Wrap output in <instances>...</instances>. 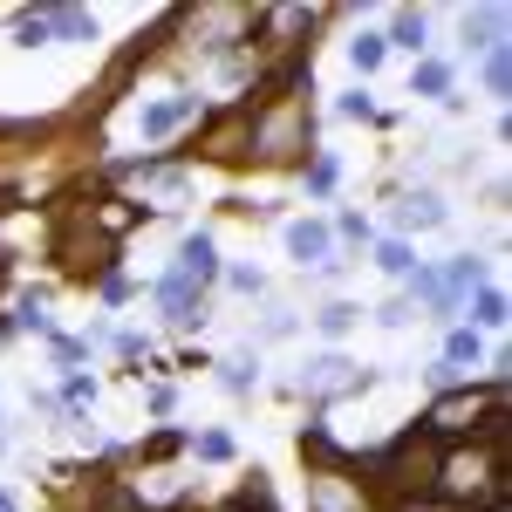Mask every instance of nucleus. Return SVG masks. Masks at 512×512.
Instances as JSON below:
<instances>
[{
    "instance_id": "nucleus-1",
    "label": "nucleus",
    "mask_w": 512,
    "mask_h": 512,
    "mask_svg": "<svg viewBox=\"0 0 512 512\" xmlns=\"http://www.w3.org/2000/svg\"><path fill=\"white\" fill-rule=\"evenodd\" d=\"M431 478L444 499H499L506 492V458H499V444L492 451H451Z\"/></svg>"
},
{
    "instance_id": "nucleus-2",
    "label": "nucleus",
    "mask_w": 512,
    "mask_h": 512,
    "mask_svg": "<svg viewBox=\"0 0 512 512\" xmlns=\"http://www.w3.org/2000/svg\"><path fill=\"white\" fill-rule=\"evenodd\" d=\"M506 410V390L492 383V390H451V396H437L431 403V424L437 437H465V431H485V417H499Z\"/></svg>"
},
{
    "instance_id": "nucleus-3",
    "label": "nucleus",
    "mask_w": 512,
    "mask_h": 512,
    "mask_svg": "<svg viewBox=\"0 0 512 512\" xmlns=\"http://www.w3.org/2000/svg\"><path fill=\"white\" fill-rule=\"evenodd\" d=\"M301 144H308V117H301L294 103H287V110H274V117H260V123H253V151H260V158H294Z\"/></svg>"
},
{
    "instance_id": "nucleus-4",
    "label": "nucleus",
    "mask_w": 512,
    "mask_h": 512,
    "mask_svg": "<svg viewBox=\"0 0 512 512\" xmlns=\"http://www.w3.org/2000/svg\"><path fill=\"white\" fill-rule=\"evenodd\" d=\"M287 253H294L301 267H328V226H321V219H294V226H287Z\"/></svg>"
},
{
    "instance_id": "nucleus-5",
    "label": "nucleus",
    "mask_w": 512,
    "mask_h": 512,
    "mask_svg": "<svg viewBox=\"0 0 512 512\" xmlns=\"http://www.w3.org/2000/svg\"><path fill=\"white\" fill-rule=\"evenodd\" d=\"M362 376H355V362H342V355H321V362H308V390L315 396H349Z\"/></svg>"
},
{
    "instance_id": "nucleus-6",
    "label": "nucleus",
    "mask_w": 512,
    "mask_h": 512,
    "mask_svg": "<svg viewBox=\"0 0 512 512\" xmlns=\"http://www.w3.org/2000/svg\"><path fill=\"white\" fill-rule=\"evenodd\" d=\"M212 274H219V253H212L205 233H192L185 246H178V280H185V287H205Z\"/></svg>"
},
{
    "instance_id": "nucleus-7",
    "label": "nucleus",
    "mask_w": 512,
    "mask_h": 512,
    "mask_svg": "<svg viewBox=\"0 0 512 512\" xmlns=\"http://www.w3.org/2000/svg\"><path fill=\"white\" fill-rule=\"evenodd\" d=\"M198 117V96H178V103H158V110H144V137H171L178 123Z\"/></svg>"
},
{
    "instance_id": "nucleus-8",
    "label": "nucleus",
    "mask_w": 512,
    "mask_h": 512,
    "mask_svg": "<svg viewBox=\"0 0 512 512\" xmlns=\"http://www.w3.org/2000/svg\"><path fill=\"white\" fill-rule=\"evenodd\" d=\"M41 21H48V35H62V41H96V21L82 7H41Z\"/></svg>"
},
{
    "instance_id": "nucleus-9",
    "label": "nucleus",
    "mask_w": 512,
    "mask_h": 512,
    "mask_svg": "<svg viewBox=\"0 0 512 512\" xmlns=\"http://www.w3.org/2000/svg\"><path fill=\"white\" fill-rule=\"evenodd\" d=\"M444 301H451V308H458V294H478V280H485V267H478L472 253H458V260H451V267H444Z\"/></svg>"
},
{
    "instance_id": "nucleus-10",
    "label": "nucleus",
    "mask_w": 512,
    "mask_h": 512,
    "mask_svg": "<svg viewBox=\"0 0 512 512\" xmlns=\"http://www.w3.org/2000/svg\"><path fill=\"white\" fill-rule=\"evenodd\" d=\"M396 219H403V226H417V233H431V226H444V198H437V192L403 198V205H396Z\"/></svg>"
},
{
    "instance_id": "nucleus-11",
    "label": "nucleus",
    "mask_w": 512,
    "mask_h": 512,
    "mask_svg": "<svg viewBox=\"0 0 512 512\" xmlns=\"http://www.w3.org/2000/svg\"><path fill=\"white\" fill-rule=\"evenodd\" d=\"M158 301H164V315H171V321H198V287H185L178 274L158 287Z\"/></svg>"
},
{
    "instance_id": "nucleus-12",
    "label": "nucleus",
    "mask_w": 512,
    "mask_h": 512,
    "mask_svg": "<svg viewBox=\"0 0 512 512\" xmlns=\"http://www.w3.org/2000/svg\"><path fill=\"white\" fill-rule=\"evenodd\" d=\"M383 48H410V55H417V48H424V14L403 7V14L390 21V35H383Z\"/></svg>"
},
{
    "instance_id": "nucleus-13",
    "label": "nucleus",
    "mask_w": 512,
    "mask_h": 512,
    "mask_svg": "<svg viewBox=\"0 0 512 512\" xmlns=\"http://www.w3.org/2000/svg\"><path fill=\"white\" fill-rule=\"evenodd\" d=\"M472 321L478 328H506V294H499V287H478L472 294Z\"/></svg>"
},
{
    "instance_id": "nucleus-14",
    "label": "nucleus",
    "mask_w": 512,
    "mask_h": 512,
    "mask_svg": "<svg viewBox=\"0 0 512 512\" xmlns=\"http://www.w3.org/2000/svg\"><path fill=\"white\" fill-rule=\"evenodd\" d=\"M410 96H451V69H444V62H417Z\"/></svg>"
},
{
    "instance_id": "nucleus-15",
    "label": "nucleus",
    "mask_w": 512,
    "mask_h": 512,
    "mask_svg": "<svg viewBox=\"0 0 512 512\" xmlns=\"http://www.w3.org/2000/svg\"><path fill=\"white\" fill-rule=\"evenodd\" d=\"M485 89L492 96H512V55L506 48H485Z\"/></svg>"
},
{
    "instance_id": "nucleus-16",
    "label": "nucleus",
    "mask_w": 512,
    "mask_h": 512,
    "mask_svg": "<svg viewBox=\"0 0 512 512\" xmlns=\"http://www.w3.org/2000/svg\"><path fill=\"white\" fill-rule=\"evenodd\" d=\"M376 267H383V274H417V260H410V246H403V239H383V246H376Z\"/></svg>"
},
{
    "instance_id": "nucleus-17",
    "label": "nucleus",
    "mask_w": 512,
    "mask_h": 512,
    "mask_svg": "<svg viewBox=\"0 0 512 512\" xmlns=\"http://www.w3.org/2000/svg\"><path fill=\"white\" fill-rule=\"evenodd\" d=\"M349 62L362 69V76H376V69H383V35H355L349 41Z\"/></svg>"
},
{
    "instance_id": "nucleus-18",
    "label": "nucleus",
    "mask_w": 512,
    "mask_h": 512,
    "mask_svg": "<svg viewBox=\"0 0 512 512\" xmlns=\"http://www.w3.org/2000/svg\"><path fill=\"white\" fill-rule=\"evenodd\" d=\"M465 362H478V335H472V328H458V335H451V349H444V369H451V376H458Z\"/></svg>"
},
{
    "instance_id": "nucleus-19",
    "label": "nucleus",
    "mask_w": 512,
    "mask_h": 512,
    "mask_svg": "<svg viewBox=\"0 0 512 512\" xmlns=\"http://www.w3.org/2000/svg\"><path fill=\"white\" fill-rule=\"evenodd\" d=\"M301 451H308L315 465H349V458H342V451H335V444H328L321 431H308V437H301Z\"/></svg>"
},
{
    "instance_id": "nucleus-20",
    "label": "nucleus",
    "mask_w": 512,
    "mask_h": 512,
    "mask_svg": "<svg viewBox=\"0 0 512 512\" xmlns=\"http://www.w3.org/2000/svg\"><path fill=\"white\" fill-rule=\"evenodd\" d=\"M321 335H349V328H355V308H342V301H335V308H321Z\"/></svg>"
},
{
    "instance_id": "nucleus-21",
    "label": "nucleus",
    "mask_w": 512,
    "mask_h": 512,
    "mask_svg": "<svg viewBox=\"0 0 512 512\" xmlns=\"http://www.w3.org/2000/svg\"><path fill=\"white\" fill-rule=\"evenodd\" d=\"M198 458H212V465H219V458H233V437L205 431V437H198Z\"/></svg>"
},
{
    "instance_id": "nucleus-22",
    "label": "nucleus",
    "mask_w": 512,
    "mask_h": 512,
    "mask_svg": "<svg viewBox=\"0 0 512 512\" xmlns=\"http://www.w3.org/2000/svg\"><path fill=\"white\" fill-rule=\"evenodd\" d=\"M226 390H253V362H246V355L226 362Z\"/></svg>"
},
{
    "instance_id": "nucleus-23",
    "label": "nucleus",
    "mask_w": 512,
    "mask_h": 512,
    "mask_svg": "<svg viewBox=\"0 0 512 512\" xmlns=\"http://www.w3.org/2000/svg\"><path fill=\"white\" fill-rule=\"evenodd\" d=\"M308 192H335V158H321L315 171H308Z\"/></svg>"
},
{
    "instance_id": "nucleus-24",
    "label": "nucleus",
    "mask_w": 512,
    "mask_h": 512,
    "mask_svg": "<svg viewBox=\"0 0 512 512\" xmlns=\"http://www.w3.org/2000/svg\"><path fill=\"white\" fill-rule=\"evenodd\" d=\"M21 41H28V48H35V41H48V21H41V14H21Z\"/></svg>"
},
{
    "instance_id": "nucleus-25",
    "label": "nucleus",
    "mask_w": 512,
    "mask_h": 512,
    "mask_svg": "<svg viewBox=\"0 0 512 512\" xmlns=\"http://www.w3.org/2000/svg\"><path fill=\"white\" fill-rule=\"evenodd\" d=\"M485 512H512V506H506V492H499V499H492V506H485Z\"/></svg>"
}]
</instances>
